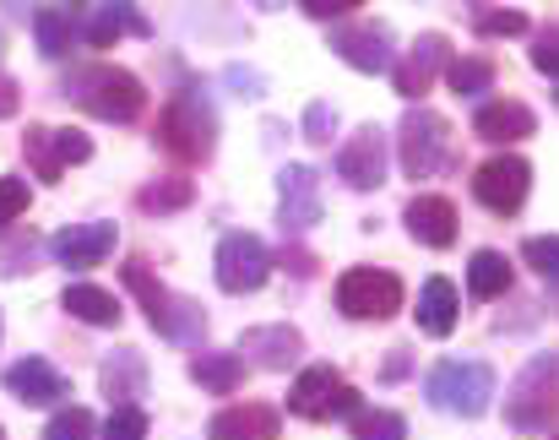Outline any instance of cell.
I'll return each instance as SVG.
<instances>
[{
  "label": "cell",
  "instance_id": "6da1fadb",
  "mask_svg": "<svg viewBox=\"0 0 559 440\" xmlns=\"http://www.w3.org/2000/svg\"><path fill=\"white\" fill-rule=\"evenodd\" d=\"M66 98H76L93 120H109V126H131L147 109V87L126 66H82V71H71Z\"/></svg>",
  "mask_w": 559,
  "mask_h": 440
},
{
  "label": "cell",
  "instance_id": "7a4b0ae2",
  "mask_svg": "<svg viewBox=\"0 0 559 440\" xmlns=\"http://www.w3.org/2000/svg\"><path fill=\"white\" fill-rule=\"evenodd\" d=\"M429 403L440 414H456V419H484L489 403H495V370L484 359H440L424 381Z\"/></svg>",
  "mask_w": 559,
  "mask_h": 440
},
{
  "label": "cell",
  "instance_id": "3957f363",
  "mask_svg": "<svg viewBox=\"0 0 559 440\" xmlns=\"http://www.w3.org/2000/svg\"><path fill=\"white\" fill-rule=\"evenodd\" d=\"M120 277H126V288L142 299V310H147V321H153L158 337H169V343H195V337H201V326H206L201 305L186 299V294H175V288H164V283L147 272V261H131Z\"/></svg>",
  "mask_w": 559,
  "mask_h": 440
},
{
  "label": "cell",
  "instance_id": "277c9868",
  "mask_svg": "<svg viewBox=\"0 0 559 440\" xmlns=\"http://www.w3.org/2000/svg\"><path fill=\"white\" fill-rule=\"evenodd\" d=\"M555 414H559V359L533 354L522 365V376L511 381V392H506V425L522 430V436H544Z\"/></svg>",
  "mask_w": 559,
  "mask_h": 440
},
{
  "label": "cell",
  "instance_id": "5b68a950",
  "mask_svg": "<svg viewBox=\"0 0 559 440\" xmlns=\"http://www.w3.org/2000/svg\"><path fill=\"white\" fill-rule=\"evenodd\" d=\"M396 158H402V175L407 180H429L451 164V120L440 109H407L402 126H396Z\"/></svg>",
  "mask_w": 559,
  "mask_h": 440
},
{
  "label": "cell",
  "instance_id": "8992f818",
  "mask_svg": "<svg viewBox=\"0 0 559 440\" xmlns=\"http://www.w3.org/2000/svg\"><path fill=\"white\" fill-rule=\"evenodd\" d=\"M158 147L175 153L180 164H206L217 147V115L195 93H175L158 115Z\"/></svg>",
  "mask_w": 559,
  "mask_h": 440
},
{
  "label": "cell",
  "instance_id": "52a82bcc",
  "mask_svg": "<svg viewBox=\"0 0 559 440\" xmlns=\"http://www.w3.org/2000/svg\"><path fill=\"white\" fill-rule=\"evenodd\" d=\"M402 299H407V288L385 266H348L337 277V310L348 321H391L402 310Z\"/></svg>",
  "mask_w": 559,
  "mask_h": 440
},
{
  "label": "cell",
  "instance_id": "ba28073f",
  "mask_svg": "<svg viewBox=\"0 0 559 440\" xmlns=\"http://www.w3.org/2000/svg\"><path fill=\"white\" fill-rule=\"evenodd\" d=\"M288 414H299V419H354L359 414V392L332 370V365H310V370H299V381L288 387Z\"/></svg>",
  "mask_w": 559,
  "mask_h": 440
},
{
  "label": "cell",
  "instance_id": "9c48e42d",
  "mask_svg": "<svg viewBox=\"0 0 559 440\" xmlns=\"http://www.w3.org/2000/svg\"><path fill=\"white\" fill-rule=\"evenodd\" d=\"M527 191H533V164L516 158V153H495L489 164L473 169V197H478V207H489L495 218L522 213Z\"/></svg>",
  "mask_w": 559,
  "mask_h": 440
},
{
  "label": "cell",
  "instance_id": "30bf717a",
  "mask_svg": "<svg viewBox=\"0 0 559 440\" xmlns=\"http://www.w3.org/2000/svg\"><path fill=\"white\" fill-rule=\"evenodd\" d=\"M272 277V250L261 245V234H223L217 245V288L223 294H255Z\"/></svg>",
  "mask_w": 559,
  "mask_h": 440
},
{
  "label": "cell",
  "instance_id": "8fae6325",
  "mask_svg": "<svg viewBox=\"0 0 559 440\" xmlns=\"http://www.w3.org/2000/svg\"><path fill=\"white\" fill-rule=\"evenodd\" d=\"M22 153L33 164V175L44 186H55L66 175V164H87L93 158V136L87 131H55V126H27L22 136Z\"/></svg>",
  "mask_w": 559,
  "mask_h": 440
},
{
  "label": "cell",
  "instance_id": "7c38bea8",
  "mask_svg": "<svg viewBox=\"0 0 559 440\" xmlns=\"http://www.w3.org/2000/svg\"><path fill=\"white\" fill-rule=\"evenodd\" d=\"M277 223L283 234H305L321 223V175L310 164H288L277 175Z\"/></svg>",
  "mask_w": 559,
  "mask_h": 440
},
{
  "label": "cell",
  "instance_id": "4fadbf2b",
  "mask_svg": "<svg viewBox=\"0 0 559 440\" xmlns=\"http://www.w3.org/2000/svg\"><path fill=\"white\" fill-rule=\"evenodd\" d=\"M445 60H451V38H445V33H418V44L391 66V87L418 104V98L435 87V76L445 71Z\"/></svg>",
  "mask_w": 559,
  "mask_h": 440
},
{
  "label": "cell",
  "instance_id": "5bb4252c",
  "mask_svg": "<svg viewBox=\"0 0 559 440\" xmlns=\"http://www.w3.org/2000/svg\"><path fill=\"white\" fill-rule=\"evenodd\" d=\"M337 60H348L354 71H391V27L385 22H337L332 27V44H326Z\"/></svg>",
  "mask_w": 559,
  "mask_h": 440
},
{
  "label": "cell",
  "instance_id": "9a60e30c",
  "mask_svg": "<svg viewBox=\"0 0 559 440\" xmlns=\"http://www.w3.org/2000/svg\"><path fill=\"white\" fill-rule=\"evenodd\" d=\"M337 180H343L348 191L385 186V131H380V126H359V131L337 147Z\"/></svg>",
  "mask_w": 559,
  "mask_h": 440
},
{
  "label": "cell",
  "instance_id": "2e32d148",
  "mask_svg": "<svg viewBox=\"0 0 559 440\" xmlns=\"http://www.w3.org/2000/svg\"><path fill=\"white\" fill-rule=\"evenodd\" d=\"M115 245H120V228H115V223H71V228H60V234L49 239V255H55L60 266L87 272V266H98L104 255H115Z\"/></svg>",
  "mask_w": 559,
  "mask_h": 440
},
{
  "label": "cell",
  "instance_id": "e0dca14e",
  "mask_svg": "<svg viewBox=\"0 0 559 440\" xmlns=\"http://www.w3.org/2000/svg\"><path fill=\"white\" fill-rule=\"evenodd\" d=\"M5 392H11L16 403H27V408H49V403L71 397V381H66L49 359H16V365L5 370Z\"/></svg>",
  "mask_w": 559,
  "mask_h": 440
},
{
  "label": "cell",
  "instance_id": "ac0fdd59",
  "mask_svg": "<svg viewBox=\"0 0 559 440\" xmlns=\"http://www.w3.org/2000/svg\"><path fill=\"white\" fill-rule=\"evenodd\" d=\"M473 131H478L484 142L506 147V142H527V136L538 131V115H533L522 98H495V104H484V109L473 115Z\"/></svg>",
  "mask_w": 559,
  "mask_h": 440
},
{
  "label": "cell",
  "instance_id": "d6986e66",
  "mask_svg": "<svg viewBox=\"0 0 559 440\" xmlns=\"http://www.w3.org/2000/svg\"><path fill=\"white\" fill-rule=\"evenodd\" d=\"M402 223H407V234H413L418 245H429V250H451V245H456V207H451L445 197H413Z\"/></svg>",
  "mask_w": 559,
  "mask_h": 440
},
{
  "label": "cell",
  "instance_id": "ffe728a7",
  "mask_svg": "<svg viewBox=\"0 0 559 440\" xmlns=\"http://www.w3.org/2000/svg\"><path fill=\"white\" fill-rule=\"evenodd\" d=\"M418 332L424 337H451L456 332V316H462V294H456V283L451 277H429L424 288H418Z\"/></svg>",
  "mask_w": 559,
  "mask_h": 440
},
{
  "label": "cell",
  "instance_id": "44dd1931",
  "mask_svg": "<svg viewBox=\"0 0 559 440\" xmlns=\"http://www.w3.org/2000/svg\"><path fill=\"white\" fill-rule=\"evenodd\" d=\"M147 33H153V22L136 11V0H104L93 11V22H87V44L93 49H109L120 38H147Z\"/></svg>",
  "mask_w": 559,
  "mask_h": 440
},
{
  "label": "cell",
  "instance_id": "7402d4cb",
  "mask_svg": "<svg viewBox=\"0 0 559 440\" xmlns=\"http://www.w3.org/2000/svg\"><path fill=\"white\" fill-rule=\"evenodd\" d=\"M206 440H277V408H266V403L223 408V414H212Z\"/></svg>",
  "mask_w": 559,
  "mask_h": 440
},
{
  "label": "cell",
  "instance_id": "603a6c76",
  "mask_svg": "<svg viewBox=\"0 0 559 440\" xmlns=\"http://www.w3.org/2000/svg\"><path fill=\"white\" fill-rule=\"evenodd\" d=\"M239 348H245V354H255V365H261V370H288V365H299L305 337H299L294 326H250Z\"/></svg>",
  "mask_w": 559,
  "mask_h": 440
},
{
  "label": "cell",
  "instance_id": "cb8c5ba5",
  "mask_svg": "<svg viewBox=\"0 0 559 440\" xmlns=\"http://www.w3.org/2000/svg\"><path fill=\"white\" fill-rule=\"evenodd\" d=\"M60 310H71L87 326H120V299L109 288H98V283H71L60 294Z\"/></svg>",
  "mask_w": 559,
  "mask_h": 440
},
{
  "label": "cell",
  "instance_id": "d4e9b609",
  "mask_svg": "<svg viewBox=\"0 0 559 440\" xmlns=\"http://www.w3.org/2000/svg\"><path fill=\"white\" fill-rule=\"evenodd\" d=\"M190 381L201 392H212V397H228V392L245 387V359L239 354H195L190 359Z\"/></svg>",
  "mask_w": 559,
  "mask_h": 440
},
{
  "label": "cell",
  "instance_id": "484cf974",
  "mask_svg": "<svg viewBox=\"0 0 559 440\" xmlns=\"http://www.w3.org/2000/svg\"><path fill=\"white\" fill-rule=\"evenodd\" d=\"M98 381H104L109 403H115V397H120V403H131V397H142V392H147V365H142V354H136V348H120V354H109V359H104Z\"/></svg>",
  "mask_w": 559,
  "mask_h": 440
},
{
  "label": "cell",
  "instance_id": "4316f807",
  "mask_svg": "<svg viewBox=\"0 0 559 440\" xmlns=\"http://www.w3.org/2000/svg\"><path fill=\"white\" fill-rule=\"evenodd\" d=\"M467 294H473V299H500V294H511V261H506L500 250H473V261H467Z\"/></svg>",
  "mask_w": 559,
  "mask_h": 440
},
{
  "label": "cell",
  "instance_id": "83f0119b",
  "mask_svg": "<svg viewBox=\"0 0 559 440\" xmlns=\"http://www.w3.org/2000/svg\"><path fill=\"white\" fill-rule=\"evenodd\" d=\"M495 76H500V71H495L489 55H456V60H445V82H451V93H462V98L489 93Z\"/></svg>",
  "mask_w": 559,
  "mask_h": 440
},
{
  "label": "cell",
  "instance_id": "f1b7e54d",
  "mask_svg": "<svg viewBox=\"0 0 559 440\" xmlns=\"http://www.w3.org/2000/svg\"><path fill=\"white\" fill-rule=\"evenodd\" d=\"M33 38H38V55L44 60H60L71 49V16L55 11V5H38L33 11Z\"/></svg>",
  "mask_w": 559,
  "mask_h": 440
},
{
  "label": "cell",
  "instance_id": "f546056e",
  "mask_svg": "<svg viewBox=\"0 0 559 440\" xmlns=\"http://www.w3.org/2000/svg\"><path fill=\"white\" fill-rule=\"evenodd\" d=\"M190 197H195V186H190V180H180V175H169V180L142 186L136 207H142V213H180V207H190Z\"/></svg>",
  "mask_w": 559,
  "mask_h": 440
},
{
  "label": "cell",
  "instance_id": "4dcf8cb0",
  "mask_svg": "<svg viewBox=\"0 0 559 440\" xmlns=\"http://www.w3.org/2000/svg\"><path fill=\"white\" fill-rule=\"evenodd\" d=\"M354 440H407V419L391 408H359L354 414Z\"/></svg>",
  "mask_w": 559,
  "mask_h": 440
},
{
  "label": "cell",
  "instance_id": "1f68e13d",
  "mask_svg": "<svg viewBox=\"0 0 559 440\" xmlns=\"http://www.w3.org/2000/svg\"><path fill=\"white\" fill-rule=\"evenodd\" d=\"M98 436V419L87 408H60L49 425H44V440H93Z\"/></svg>",
  "mask_w": 559,
  "mask_h": 440
},
{
  "label": "cell",
  "instance_id": "d6a6232c",
  "mask_svg": "<svg viewBox=\"0 0 559 440\" xmlns=\"http://www.w3.org/2000/svg\"><path fill=\"white\" fill-rule=\"evenodd\" d=\"M522 261L544 277V283H559V234H533L522 245Z\"/></svg>",
  "mask_w": 559,
  "mask_h": 440
},
{
  "label": "cell",
  "instance_id": "836d02e7",
  "mask_svg": "<svg viewBox=\"0 0 559 440\" xmlns=\"http://www.w3.org/2000/svg\"><path fill=\"white\" fill-rule=\"evenodd\" d=\"M104 440H147V414L136 403H115V414L104 419Z\"/></svg>",
  "mask_w": 559,
  "mask_h": 440
},
{
  "label": "cell",
  "instance_id": "e575fe53",
  "mask_svg": "<svg viewBox=\"0 0 559 440\" xmlns=\"http://www.w3.org/2000/svg\"><path fill=\"white\" fill-rule=\"evenodd\" d=\"M27 202H33L27 180H22V175H0V228H11V223L22 218Z\"/></svg>",
  "mask_w": 559,
  "mask_h": 440
},
{
  "label": "cell",
  "instance_id": "d590c367",
  "mask_svg": "<svg viewBox=\"0 0 559 440\" xmlns=\"http://www.w3.org/2000/svg\"><path fill=\"white\" fill-rule=\"evenodd\" d=\"M478 33L484 38H516V33H527V16L522 11H484L478 16Z\"/></svg>",
  "mask_w": 559,
  "mask_h": 440
},
{
  "label": "cell",
  "instance_id": "8d00e7d4",
  "mask_svg": "<svg viewBox=\"0 0 559 440\" xmlns=\"http://www.w3.org/2000/svg\"><path fill=\"white\" fill-rule=\"evenodd\" d=\"M332 131H337V109L332 104H310L305 109V142H332Z\"/></svg>",
  "mask_w": 559,
  "mask_h": 440
},
{
  "label": "cell",
  "instance_id": "74e56055",
  "mask_svg": "<svg viewBox=\"0 0 559 440\" xmlns=\"http://www.w3.org/2000/svg\"><path fill=\"white\" fill-rule=\"evenodd\" d=\"M533 66L559 82V27H544V33L533 38Z\"/></svg>",
  "mask_w": 559,
  "mask_h": 440
},
{
  "label": "cell",
  "instance_id": "f35d334b",
  "mask_svg": "<svg viewBox=\"0 0 559 440\" xmlns=\"http://www.w3.org/2000/svg\"><path fill=\"white\" fill-rule=\"evenodd\" d=\"M359 5H370V0H299V11L316 16V22H337V16H348Z\"/></svg>",
  "mask_w": 559,
  "mask_h": 440
},
{
  "label": "cell",
  "instance_id": "ab89813d",
  "mask_svg": "<svg viewBox=\"0 0 559 440\" xmlns=\"http://www.w3.org/2000/svg\"><path fill=\"white\" fill-rule=\"evenodd\" d=\"M27 266H33V239H16V245L0 250V272H5V277H16V272H27Z\"/></svg>",
  "mask_w": 559,
  "mask_h": 440
},
{
  "label": "cell",
  "instance_id": "60d3db41",
  "mask_svg": "<svg viewBox=\"0 0 559 440\" xmlns=\"http://www.w3.org/2000/svg\"><path fill=\"white\" fill-rule=\"evenodd\" d=\"M16 104H22V98H16V82H11V76H0V120H11V115H16Z\"/></svg>",
  "mask_w": 559,
  "mask_h": 440
},
{
  "label": "cell",
  "instance_id": "b9f144b4",
  "mask_svg": "<svg viewBox=\"0 0 559 440\" xmlns=\"http://www.w3.org/2000/svg\"><path fill=\"white\" fill-rule=\"evenodd\" d=\"M380 376H385V381H402V376H407V348H391V359H385Z\"/></svg>",
  "mask_w": 559,
  "mask_h": 440
},
{
  "label": "cell",
  "instance_id": "7bdbcfd3",
  "mask_svg": "<svg viewBox=\"0 0 559 440\" xmlns=\"http://www.w3.org/2000/svg\"><path fill=\"white\" fill-rule=\"evenodd\" d=\"M66 5H82V0H66Z\"/></svg>",
  "mask_w": 559,
  "mask_h": 440
},
{
  "label": "cell",
  "instance_id": "ee69618b",
  "mask_svg": "<svg viewBox=\"0 0 559 440\" xmlns=\"http://www.w3.org/2000/svg\"><path fill=\"white\" fill-rule=\"evenodd\" d=\"M0 332H5V321H0Z\"/></svg>",
  "mask_w": 559,
  "mask_h": 440
},
{
  "label": "cell",
  "instance_id": "f6af8a7d",
  "mask_svg": "<svg viewBox=\"0 0 559 440\" xmlns=\"http://www.w3.org/2000/svg\"><path fill=\"white\" fill-rule=\"evenodd\" d=\"M555 104H559V93H555Z\"/></svg>",
  "mask_w": 559,
  "mask_h": 440
},
{
  "label": "cell",
  "instance_id": "bcb514c9",
  "mask_svg": "<svg viewBox=\"0 0 559 440\" xmlns=\"http://www.w3.org/2000/svg\"><path fill=\"white\" fill-rule=\"evenodd\" d=\"M0 440H5V436H0Z\"/></svg>",
  "mask_w": 559,
  "mask_h": 440
},
{
  "label": "cell",
  "instance_id": "7dc6e473",
  "mask_svg": "<svg viewBox=\"0 0 559 440\" xmlns=\"http://www.w3.org/2000/svg\"><path fill=\"white\" fill-rule=\"evenodd\" d=\"M555 440H559V436H555Z\"/></svg>",
  "mask_w": 559,
  "mask_h": 440
}]
</instances>
